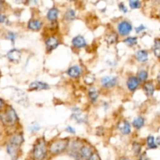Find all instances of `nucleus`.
Returning a JSON list of instances; mask_svg holds the SVG:
<instances>
[{"mask_svg": "<svg viewBox=\"0 0 160 160\" xmlns=\"http://www.w3.org/2000/svg\"><path fill=\"white\" fill-rule=\"evenodd\" d=\"M145 29V27L144 26V25L141 24L140 26L138 27V28H136V32L140 33V32H142V31H144Z\"/></svg>", "mask_w": 160, "mask_h": 160, "instance_id": "33", "label": "nucleus"}, {"mask_svg": "<svg viewBox=\"0 0 160 160\" xmlns=\"http://www.w3.org/2000/svg\"><path fill=\"white\" fill-rule=\"evenodd\" d=\"M156 145H160V136H159V137L156 138Z\"/></svg>", "mask_w": 160, "mask_h": 160, "instance_id": "39", "label": "nucleus"}, {"mask_svg": "<svg viewBox=\"0 0 160 160\" xmlns=\"http://www.w3.org/2000/svg\"><path fill=\"white\" fill-rule=\"evenodd\" d=\"M23 142V138L21 134H16L11 137L7 145V152L12 159L17 157V152Z\"/></svg>", "mask_w": 160, "mask_h": 160, "instance_id": "1", "label": "nucleus"}, {"mask_svg": "<svg viewBox=\"0 0 160 160\" xmlns=\"http://www.w3.org/2000/svg\"><path fill=\"white\" fill-rule=\"evenodd\" d=\"M144 90L148 96H152L153 95L155 92V86L152 81H148L144 84Z\"/></svg>", "mask_w": 160, "mask_h": 160, "instance_id": "19", "label": "nucleus"}, {"mask_svg": "<svg viewBox=\"0 0 160 160\" xmlns=\"http://www.w3.org/2000/svg\"><path fill=\"white\" fill-rule=\"evenodd\" d=\"M39 129H40V127H39V125L37 124V123H36V124H34L31 128V131H38Z\"/></svg>", "mask_w": 160, "mask_h": 160, "instance_id": "35", "label": "nucleus"}, {"mask_svg": "<svg viewBox=\"0 0 160 160\" xmlns=\"http://www.w3.org/2000/svg\"><path fill=\"white\" fill-rule=\"evenodd\" d=\"M46 144L43 139H40L36 142L33 149V157L34 160H44L46 157Z\"/></svg>", "mask_w": 160, "mask_h": 160, "instance_id": "3", "label": "nucleus"}, {"mask_svg": "<svg viewBox=\"0 0 160 160\" xmlns=\"http://www.w3.org/2000/svg\"><path fill=\"white\" fill-rule=\"evenodd\" d=\"M117 34H114V33H112V34H109L107 36H106V41L109 42V44H114L117 40Z\"/></svg>", "mask_w": 160, "mask_h": 160, "instance_id": "29", "label": "nucleus"}, {"mask_svg": "<svg viewBox=\"0 0 160 160\" xmlns=\"http://www.w3.org/2000/svg\"><path fill=\"white\" fill-rule=\"evenodd\" d=\"M12 98L16 102H17L18 104L21 105L23 106H27L29 104L28 97L27 95L26 92H23L21 89L14 88V92H12Z\"/></svg>", "mask_w": 160, "mask_h": 160, "instance_id": "5", "label": "nucleus"}, {"mask_svg": "<svg viewBox=\"0 0 160 160\" xmlns=\"http://www.w3.org/2000/svg\"><path fill=\"white\" fill-rule=\"evenodd\" d=\"M49 88V85L46 83L42 82V81H36L31 83L29 86L30 91H41V90H47Z\"/></svg>", "mask_w": 160, "mask_h": 160, "instance_id": "11", "label": "nucleus"}, {"mask_svg": "<svg viewBox=\"0 0 160 160\" xmlns=\"http://www.w3.org/2000/svg\"><path fill=\"white\" fill-rule=\"evenodd\" d=\"M117 29H118V32L120 33V35H128L132 31V25L130 22L123 20L119 23L118 26H117Z\"/></svg>", "mask_w": 160, "mask_h": 160, "instance_id": "6", "label": "nucleus"}, {"mask_svg": "<svg viewBox=\"0 0 160 160\" xmlns=\"http://www.w3.org/2000/svg\"><path fill=\"white\" fill-rule=\"evenodd\" d=\"M148 72L145 70H142L138 72V78L140 81H145L148 79Z\"/></svg>", "mask_w": 160, "mask_h": 160, "instance_id": "27", "label": "nucleus"}, {"mask_svg": "<svg viewBox=\"0 0 160 160\" xmlns=\"http://www.w3.org/2000/svg\"><path fill=\"white\" fill-rule=\"evenodd\" d=\"M72 45L77 48H84L87 45V42L84 37L81 35H78L72 39Z\"/></svg>", "mask_w": 160, "mask_h": 160, "instance_id": "13", "label": "nucleus"}, {"mask_svg": "<svg viewBox=\"0 0 160 160\" xmlns=\"http://www.w3.org/2000/svg\"><path fill=\"white\" fill-rule=\"evenodd\" d=\"M7 18L5 15H0V23H6Z\"/></svg>", "mask_w": 160, "mask_h": 160, "instance_id": "37", "label": "nucleus"}, {"mask_svg": "<svg viewBox=\"0 0 160 160\" xmlns=\"http://www.w3.org/2000/svg\"><path fill=\"white\" fill-rule=\"evenodd\" d=\"M157 79H158V81H159V82L160 83V72H159V74H158Z\"/></svg>", "mask_w": 160, "mask_h": 160, "instance_id": "41", "label": "nucleus"}, {"mask_svg": "<svg viewBox=\"0 0 160 160\" xmlns=\"http://www.w3.org/2000/svg\"><path fill=\"white\" fill-rule=\"evenodd\" d=\"M88 160H99V157H98V156L96 154V153H93L92 156H91V157Z\"/></svg>", "mask_w": 160, "mask_h": 160, "instance_id": "36", "label": "nucleus"}, {"mask_svg": "<svg viewBox=\"0 0 160 160\" xmlns=\"http://www.w3.org/2000/svg\"><path fill=\"white\" fill-rule=\"evenodd\" d=\"M68 147V142L67 140H58L50 145L49 152L52 155H59L63 152Z\"/></svg>", "mask_w": 160, "mask_h": 160, "instance_id": "4", "label": "nucleus"}, {"mask_svg": "<svg viewBox=\"0 0 160 160\" xmlns=\"http://www.w3.org/2000/svg\"><path fill=\"white\" fill-rule=\"evenodd\" d=\"M147 145H148V148L150 149H155L157 148V145L156 144V141L153 136H148L147 138Z\"/></svg>", "mask_w": 160, "mask_h": 160, "instance_id": "24", "label": "nucleus"}, {"mask_svg": "<svg viewBox=\"0 0 160 160\" xmlns=\"http://www.w3.org/2000/svg\"><path fill=\"white\" fill-rule=\"evenodd\" d=\"M66 130H67V132L70 133V134H75V129L73 128H72V127L68 126L66 128Z\"/></svg>", "mask_w": 160, "mask_h": 160, "instance_id": "34", "label": "nucleus"}, {"mask_svg": "<svg viewBox=\"0 0 160 160\" xmlns=\"http://www.w3.org/2000/svg\"><path fill=\"white\" fill-rule=\"evenodd\" d=\"M7 38L10 40L12 42V44H14V42H15L16 38H17V35L13 32H8Z\"/></svg>", "mask_w": 160, "mask_h": 160, "instance_id": "30", "label": "nucleus"}, {"mask_svg": "<svg viewBox=\"0 0 160 160\" xmlns=\"http://www.w3.org/2000/svg\"><path fill=\"white\" fill-rule=\"evenodd\" d=\"M140 85V81L138 80V78H136V77L131 76L128 79L127 81V86H128V88L129 89L131 92H134L136 89L138 88V86Z\"/></svg>", "mask_w": 160, "mask_h": 160, "instance_id": "12", "label": "nucleus"}, {"mask_svg": "<svg viewBox=\"0 0 160 160\" xmlns=\"http://www.w3.org/2000/svg\"><path fill=\"white\" fill-rule=\"evenodd\" d=\"M119 9H120V11H122L123 12H128V8L126 7V6H125L123 2H121L119 4Z\"/></svg>", "mask_w": 160, "mask_h": 160, "instance_id": "32", "label": "nucleus"}, {"mask_svg": "<svg viewBox=\"0 0 160 160\" xmlns=\"http://www.w3.org/2000/svg\"><path fill=\"white\" fill-rule=\"evenodd\" d=\"M132 124L136 129L138 130L141 129V128L144 126V124H145V119L142 117H137V118H135Z\"/></svg>", "mask_w": 160, "mask_h": 160, "instance_id": "22", "label": "nucleus"}, {"mask_svg": "<svg viewBox=\"0 0 160 160\" xmlns=\"http://www.w3.org/2000/svg\"><path fill=\"white\" fill-rule=\"evenodd\" d=\"M119 129H120V131H121V133L123 134H125V135L129 134L131 131V124H130V123L128 121L124 120V121L122 122L121 124L119 125Z\"/></svg>", "mask_w": 160, "mask_h": 160, "instance_id": "16", "label": "nucleus"}, {"mask_svg": "<svg viewBox=\"0 0 160 160\" xmlns=\"http://www.w3.org/2000/svg\"><path fill=\"white\" fill-rule=\"evenodd\" d=\"M7 58L10 62L17 63L20 61L21 58V52L18 48H12L9 50L7 53Z\"/></svg>", "mask_w": 160, "mask_h": 160, "instance_id": "9", "label": "nucleus"}, {"mask_svg": "<svg viewBox=\"0 0 160 160\" xmlns=\"http://www.w3.org/2000/svg\"><path fill=\"white\" fill-rule=\"evenodd\" d=\"M155 56L157 58H160V39H156L154 44V48H153Z\"/></svg>", "mask_w": 160, "mask_h": 160, "instance_id": "25", "label": "nucleus"}, {"mask_svg": "<svg viewBox=\"0 0 160 160\" xmlns=\"http://www.w3.org/2000/svg\"><path fill=\"white\" fill-rule=\"evenodd\" d=\"M42 22L39 20H31L28 22V29L32 31H38L42 28Z\"/></svg>", "mask_w": 160, "mask_h": 160, "instance_id": "15", "label": "nucleus"}, {"mask_svg": "<svg viewBox=\"0 0 160 160\" xmlns=\"http://www.w3.org/2000/svg\"><path fill=\"white\" fill-rule=\"evenodd\" d=\"M98 95H99V94H98V90L95 87H92L89 89L88 96L92 102H95L97 101V99L98 98Z\"/></svg>", "mask_w": 160, "mask_h": 160, "instance_id": "20", "label": "nucleus"}, {"mask_svg": "<svg viewBox=\"0 0 160 160\" xmlns=\"http://www.w3.org/2000/svg\"><path fill=\"white\" fill-rule=\"evenodd\" d=\"M17 119L18 117L16 113V111L11 106H9L5 112L0 113V120L6 126H12L15 124L16 122L17 121Z\"/></svg>", "mask_w": 160, "mask_h": 160, "instance_id": "2", "label": "nucleus"}, {"mask_svg": "<svg viewBox=\"0 0 160 160\" xmlns=\"http://www.w3.org/2000/svg\"><path fill=\"white\" fill-rule=\"evenodd\" d=\"M73 119L76 120V121L78 122V123H85L86 120H87L85 116L83 115L79 110L73 112Z\"/></svg>", "mask_w": 160, "mask_h": 160, "instance_id": "21", "label": "nucleus"}, {"mask_svg": "<svg viewBox=\"0 0 160 160\" xmlns=\"http://www.w3.org/2000/svg\"><path fill=\"white\" fill-rule=\"evenodd\" d=\"M156 1H157V2H159V1H160V0H156Z\"/></svg>", "mask_w": 160, "mask_h": 160, "instance_id": "44", "label": "nucleus"}, {"mask_svg": "<svg viewBox=\"0 0 160 160\" xmlns=\"http://www.w3.org/2000/svg\"><path fill=\"white\" fill-rule=\"evenodd\" d=\"M69 1H74V0H69Z\"/></svg>", "mask_w": 160, "mask_h": 160, "instance_id": "43", "label": "nucleus"}, {"mask_svg": "<svg viewBox=\"0 0 160 160\" xmlns=\"http://www.w3.org/2000/svg\"><path fill=\"white\" fill-rule=\"evenodd\" d=\"M76 17V13H75V11L73 9H68L67 12H65V15H64V18L67 21H72Z\"/></svg>", "mask_w": 160, "mask_h": 160, "instance_id": "23", "label": "nucleus"}, {"mask_svg": "<svg viewBox=\"0 0 160 160\" xmlns=\"http://www.w3.org/2000/svg\"><path fill=\"white\" fill-rule=\"evenodd\" d=\"M58 16H59V10L56 7L50 9L47 12V19L50 21H55L57 20Z\"/></svg>", "mask_w": 160, "mask_h": 160, "instance_id": "17", "label": "nucleus"}, {"mask_svg": "<svg viewBox=\"0 0 160 160\" xmlns=\"http://www.w3.org/2000/svg\"><path fill=\"white\" fill-rule=\"evenodd\" d=\"M126 45H128V46H133V45H136L138 42V38L136 37H128L126 39H124L123 41Z\"/></svg>", "mask_w": 160, "mask_h": 160, "instance_id": "26", "label": "nucleus"}, {"mask_svg": "<svg viewBox=\"0 0 160 160\" xmlns=\"http://www.w3.org/2000/svg\"><path fill=\"white\" fill-rule=\"evenodd\" d=\"M119 160H131V159H128V158L127 157H121L120 159H119Z\"/></svg>", "mask_w": 160, "mask_h": 160, "instance_id": "40", "label": "nucleus"}, {"mask_svg": "<svg viewBox=\"0 0 160 160\" xmlns=\"http://www.w3.org/2000/svg\"><path fill=\"white\" fill-rule=\"evenodd\" d=\"M3 106H4V102L2 101V98H0V110H1L2 108L3 107Z\"/></svg>", "mask_w": 160, "mask_h": 160, "instance_id": "38", "label": "nucleus"}, {"mask_svg": "<svg viewBox=\"0 0 160 160\" xmlns=\"http://www.w3.org/2000/svg\"><path fill=\"white\" fill-rule=\"evenodd\" d=\"M129 5L131 9H139L141 7V2L140 0H129Z\"/></svg>", "mask_w": 160, "mask_h": 160, "instance_id": "28", "label": "nucleus"}, {"mask_svg": "<svg viewBox=\"0 0 160 160\" xmlns=\"http://www.w3.org/2000/svg\"><path fill=\"white\" fill-rule=\"evenodd\" d=\"M81 68L79 67V66H73V67H70L68 69V70L67 71V74H68L69 77L72 78H79L81 75Z\"/></svg>", "mask_w": 160, "mask_h": 160, "instance_id": "14", "label": "nucleus"}, {"mask_svg": "<svg viewBox=\"0 0 160 160\" xmlns=\"http://www.w3.org/2000/svg\"><path fill=\"white\" fill-rule=\"evenodd\" d=\"M101 83L102 87L106 88H111L115 87L117 84V78L114 76H106L102 78Z\"/></svg>", "mask_w": 160, "mask_h": 160, "instance_id": "7", "label": "nucleus"}, {"mask_svg": "<svg viewBox=\"0 0 160 160\" xmlns=\"http://www.w3.org/2000/svg\"><path fill=\"white\" fill-rule=\"evenodd\" d=\"M59 45V42L55 36H51L45 40V46L48 51H52L56 49Z\"/></svg>", "mask_w": 160, "mask_h": 160, "instance_id": "10", "label": "nucleus"}, {"mask_svg": "<svg viewBox=\"0 0 160 160\" xmlns=\"http://www.w3.org/2000/svg\"><path fill=\"white\" fill-rule=\"evenodd\" d=\"M2 6V0H0V7H1Z\"/></svg>", "mask_w": 160, "mask_h": 160, "instance_id": "42", "label": "nucleus"}, {"mask_svg": "<svg viewBox=\"0 0 160 160\" xmlns=\"http://www.w3.org/2000/svg\"><path fill=\"white\" fill-rule=\"evenodd\" d=\"M136 58L138 61L142 62H145L148 59V53L146 50H139L136 53Z\"/></svg>", "mask_w": 160, "mask_h": 160, "instance_id": "18", "label": "nucleus"}, {"mask_svg": "<svg viewBox=\"0 0 160 160\" xmlns=\"http://www.w3.org/2000/svg\"><path fill=\"white\" fill-rule=\"evenodd\" d=\"M133 149H134V152L136 154H138L139 152H141V145L138 144V142H134V145H133Z\"/></svg>", "mask_w": 160, "mask_h": 160, "instance_id": "31", "label": "nucleus"}, {"mask_svg": "<svg viewBox=\"0 0 160 160\" xmlns=\"http://www.w3.org/2000/svg\"><path fill=\"white\" fill-rule=\"evenodd\" d=\"M93 154V150L89 145H83L79 149L80 159L88 160Z\"/></svg>", "mask_w": 160, "mask_h": 160, "instance_id": "8", "label": "nucleus"}]
</instances>
